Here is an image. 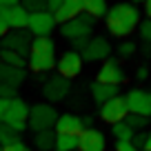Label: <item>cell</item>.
Here are the masks:
<instances>
[{
    "instance_id": "cell-15",
    "label": "cell",
    "mask_w": 151,
    "mask_h": 151,
    "mask_svg": "<svg viewBox=\"0 0 151 151\" xmlns=\"http://www.w3.org/2000/svg\"><path fill=\"white\" fill-rule=\"evenodd\" d=\"M107 140L98 129H85L78 136V151H104Z\"/></svg>"
},
{
    "instance_id": "cell-30",
    "label": "cell",
    "mask_w": 151,
    "mask_h": 151,
    "mask_svg": "<svg viewBox=\"0 0 151 151\" xmlns=\"http://www.w3.org/2000/svg\"><path fill=\"white\" fill-rule=\"evenodd\" d=\"M138 31H140V38L145 40V42H151V18H147L145 22H140Z\"/></svg>"
},
{
    "instance_id": "cell-21",
    "label": "cell",
    "mask_w": 151,
    "mask_h": 151,
    "mask_svg": "<svg viewBox=\"0 0 151 151\" xmlns=\"http://www.w3.org/2000/svg\"><path fill=\"white\" fill-rule=\"evenodd\" d=\"M109 7H107V0H87L85 2V14L91 16V18H102V16H107Z\"/></svg>"
},
{
    "instance_id": "cell-44",
    "label": "cell",
    "mask_w": 151,
    "mask_h": 151,
    "mask_svg": "<svg viewBox=\"0 0 151 151\" xmlns=\"http://www.w3.org/2000/svg\"><path fill=\"white\" fill-rule=\"evenodd\" d=\"M27 151H29V149H27Z\"/></svg>"
},
{
    "instance_id": "cell-33",
    "label": "cell",
    "mask_w": 151,
    "mask_h": 151,
    "mask_svg": "<svg viewBox=\"0 0 151 151\" xmlns=\"http://www.w3.org/2000/svg\"><path fill=\"white\" fill-rule=\"evenodd\" d=\"M116 151H138L131 140H116Z\"/></svg>"
},
{
    "instance_id": "cell-43",
    "label": "cell",
    "mask_w": 151,
    "mask_h": 151,
    "mask_svg": "<svg viewBox=\"0 0 151 151\" xmlns=\"http://www.w3.org/2000/svg\"><path fill=\"white\" fill-rule=\"evenodd\" d=\"M0 151H2V147H0Z\"/></svg>"
},
{
    "instance_id": "cell-27",
    "label": "cell",
    "mask_w": 151,
    "mask_h": 151,
    "mask_svg": "<svg viewBox=\"0 0 151 151\" xmlns=\"http://www.w3.org/2000/svg\"><path fill=\"white\" fill-rule=\"evenodd\" d=\"M20 5L29 11V14H38V11H47V0H20Z\"/></svg>"
},
{
    "instance_id": "cell-13",
    "label": "cell",
    "mask_w": 151,
    "mask_h": 151,
    "mask_svg": "<svg viewBox=\"0 0 151 151\" xmlns=\"http://www.w3.org/2000/svg\"><path fill=\"white\" fill-rule=\"evenodd\" d=\"M109 53H111L109 40L104 36H96V38H89V45L85 47V51H82L80 56H82V60H87V62H98V60L109 58Z\"/></svg>"
},
{
    "instance_id": "cell-38",
    "label": "cell",
    "mask_w": 151,
    "mask_h": 151,
    "mask_svg": "<svg viewBox=\"0 0 151 151\" xmlns=\"http://www.w3.org/2000/svg\"><path fill=\"white\" fill-rule=\"evenodd\" d=\"M16 5H20V0H0V7H16Z\"/></svg>"
},
{
    "instance_id": "cell-1",
    "label": "cell",
    "mask_w": 151,
    "mask_h": 151,
    "mask_svg": "<svg viewBox=\"0 0 151 151\" xmlns=\"http://www.w3.org/2000/svg\"><path fill=\"white\" fill-rule=\"evenodd\" d=\"M104 20H107V29L111 36L127 38L140 27V11L131 2H118L107 11Z\"/></svg>"
},
{
    "instance_id": "cell-7",
    "label": "cell",
    "mask_w": 151,
    "mask_h": 151,
    "mask_svg": "<svg viewBox=\"0 0 151 151\" xmlns=\"http://www.w3.org/2000/svg\"><path fill=\"white\" fill-rule=\"evenodd\" d=\"M31 33L27 31V29H22V31H14V33H7L2 40H0V49H5V51H14L18 53V56L27 58L29 51H31Z\"/></svg>"
},
{
    "instance_id": "cell-2",
    "label": "cell",
    "mask_w": 151,
    "mask_h": 151,
    "mask_svg": "<svg viewBox=\"0 0 151 151\" xmlns=\"http://www.w3.org/2000/svg\"><path fill=\"white\" fill-rule=\"evenodd\" d=\"M27 65L36 73H45L51 71L56 65V42L49 36L42 38H33L31 40V51L27 56Z\"/></svg>"
},
{
    "instance_id": "cell-40",
    "label": "cell",
    "mask_w": 151,
    "mask_h": 151,
    "mask_svg": "<svg viewBox=\"0 0 151 151\" xmlns=\"http://www.w3.org/2000/svg\"><path fill=\"white\" fill-rule=\"evenodd\" d=\"M145 14L147 18H151V0H145Z\"/></svg>"
},
{
    "instance_id": "cell-23",
    "label": "cell",
    "mask_w": 151,
    "mask_h": 151,
    "mask_svg": "<svg viewBox=\"0 0 151 151\" xmlns=\"http://www.w3.org/2000/svg\"><path fill=\"white\" fill-rule=\"evenodd\" d=\"M0 62H5V65H9V67L24 69V65H27V58L18 56V53H14V51H5V49H0Z\"/></svg>"
},
{
    "instance_id": "cell-41",
    "label": "cell",
    "mask_w": 151,
    "mask_h": 151,
    "mask_svg": "<svg viewBox=\"0 0 151 151\" xmlns=\"http://www.w3.org/2000/svg\"><path fill=\"white\" fill-rule=\"evenodd\" d=\"M142 151H151V131L147 133V142H145V149Z\"/></svg>"
},
{
    "instance_id": "cell-34",
    "label": "cell",
    "mask_w": 151,
    "mask_h": 151,
    "mask_svg": "<svg viewBox=\"0 0 151 151\" xmlns=\"http://www.w3.org/2000/svg\"><path fill=\"white\" fill-rule=\"evenodd\" d=\"M2 151H27V145H24L22 140H16V142H11V145L2 147Z\"/></svg>"
},
{
    "instance_id": "cell-36",
    "label": "cell",
    "mask_w": 151,
    "mask_h": 151,
    "mask_svg": "<svg viewBox=\"0 0 151 151\" xmlns=\"http://www.w3.org/2000/svg\"><path fill=\"white\" fill-rule=\"evenodd\" d=\"M62 2H65V0H47V11L49 14H56V11L62 7Z\"/></svg>"
},
{
    "instance_id": "cell-37",
    "label": "cell",
    "mask_w": 151,
    "mask_h": 151,
    "mask_svg": "<svg viewBox=\"0 0 151 151\" xmlns=\"http://www.w3.org/2000/svg\"><path fill=\"white\" fill-rule=\"evenodd\" d=\"M136 78L138 80H147V78H149V69H147V67H140V69L136 71Z\"/></svg>"
},
{
    "instance_id": "cell-22",
    "label": "cell",
    "mask_w": 151,
    "mask_h": 151,
    "mask_svg": "<svg viewBox=\"0 0 151 151\" xmlns=\"http://www.w3.org/2000/svg\"><path fill=\"white\" fill-rule=\"evenodd\" d=\"M53 151H78V136L56 133V147Z\"/></svg>"
},
{
    "instance_id": "cell-3",
    "label": "cell",
    "mask_w": 151,
    "mask_h": 151,
    "mask_svg": "<svg viewBox=\"0 0 151 151\" xmlns=\"http://www.w3.org/2000/svg\"><path fill=\"white\" fill-rule=\"evenodd\" d=\"M58 120V111L51 107L49 102H40V104H33L29 109V120H27V127L33 129V131H47V129H53Z\"/></svg>"
},
{
    "instance_id": "cell-19",
    "label": "cell",
    "mask_w": 151,
    "mask_h": 151,
    "mask_svg": "<svg viewBox=\"0 0 151 151\" xmlns=\"http://www.w3.org/2000/svg\"><path fill=\"white\" fill-rule=\"evenodd\" d=\"M33 145L40 151H53V147H56V131H53V129L38 131L36 138H33Z\"/></svg>"
},
{
    "instance_id": "cell-32",
    "label": "cell",
    "mask_w": 151,
    "mask_h": 151,
    "mask_svg": "<svg viewBox=\"0 0 151 151\" xmlns=\"http://www.w3.org/2000/svg\"><path fill=\"white\" fill-rule=\"evenodd\" d=\"M71 45H73V51L82 53V51H85V47L89 45V38H76V40H71Z\"/></svg>"
},
{
    "instance_id": "cell-28",
    "label": "cell",
    "mask_w": 151,
    "mask_h": 151,
    "mask_svg": "<svg viewBox=\"0 0 151 151\" xmlns=\"http://www.w3.org/2000/svg\"><path fill=\"white\" fill-rule=\"evenodd\" d=\"M124 122H127L129 127L133 129V131H140V129H145V127H147L149 118H145V116H136V113H129L127 118H124Z\"/></svg>"
},
{
    "instance_id": "cell-10",
    "label": "cell",
    "mask_w": 151,
    "mask_h": 151,
    "mask_svg": "<svg viewBox=\"0 0 151 151\" xmlns=\"http://www.w3.org/2000/svg\"><path fill=\"white\" fill-rule=\"evenodd\" d=\"M127 116H129V107H127V102H124V98H120V96L109 100V102H104V104H100V118H102L104 122H109V124L122 122Z\"/></svg>"
},
{
    "instance_id": "cell-35",
    "label": "cell",
    "mask_w": 151,
    "mask_h": 151,
    "mask_svg": "<svg viewBox=\"0 0 151 151\" xmlns=\"http://www.w3.org/2000/svg\"><path fill=\"white\" fill-rule=\"evenodd\" d=\"M9 102H11V98H0V122L5 120L7 111H9Z\"/></svg>"
},
{
    "instance_id": "cell-39",
    "label": "cell",
    "mask_w": 151,
    "mask_h": 151,
    "mask_svg": "<svg viewBox=\"0 0 151 151\" xmlns=\"http://www.w3.org/2000/svg\"><path fill=\"white\" fill-rule=\"evenodd\" d=\"M91 124H93V118H91V116H85V118H82V127L91 129Z\"/></svg>"
},
{
    "instance_id": "cell-18",
    "label": "cell",
    "mask_w": 151,
    "mask_h": 151,
    "mask_svg": "<svg viewBox=\"0 0 151 151\" xmlns=\"http://www.w3.org/2000/svg\"><path fill=\"white\" fill-rule=\"evenodd\" d=\"M118 93H120V89L116 85H102V82H98V80L91 85V96H93V100L98 104H104V102H109V100L118 98Z\"/></svg>"
},
{
    "instance_id": "cell-14",
    "label": "cell",
    "mask_w": 151,
    "mask_h": 151,
    "mask_svg": "<svg viewBox=\"0 0 151 151\" xmlns=\"http://www.w3.org/2000/svg\"><path fill=\"white\" fill-rule=\"evenodd\" d=\"M69 80L67 78H62V76H53V78H49L47 82H45L42 87V96L49 100V102H60V100H65L67 96H69Z\"/></svg>"
},
{
    "instance_id": "cell-31",
    "label": "cell",
    "mask_w": 151,
    "mask_h": 151,
    "mask_svg": "<svg viewBox=\"0 0 151 151\" xmlns=\"http://www.w3.org/2000/svg\"><path fill=\"white\" fill-rule=\"evenodd\" d=\"M145 142H147V133H145V131H136V133H133L131 145L136 147L138 151H140V149H145Z\"/></svg>"
},
{
    "instance_id": "cell-8",
    "label": "cell",
    "mask_w": 151,
    "mask_h": 151,
    "mask_svg": "<svg viewBox=\"0 0 151 151\" xmlns=\"http://www.w3.org/2000/svg\"><path fill=\"white\" fill-rule=\"evenodd\" d=\"M124 102H127V107H129V113L151 118V91L131 89L127 96H124Z\"/></svg>"
},
{
    "instance_id": "cell-25",
    "label": "cell",
    "mask_w": 151,
    "mask_h": 151,
    "mask_svg": "<svg viewBox=\"0 0 151 151\" xmlns=\"http://www.w3.org/2000/svg\"><path fill=\"white\" fill-rule=\"evenodd\" d=\"M16 140H20L18 131H14L11 127H7L5 122H0V147H7V145H11V142H16Z\"/></svg>"
},
{
    "instance_id": "cell-12",
    "label": "cell",
    "mask_w": 151,
    "mask_h": 151,
    "mask_svg": "<svg viewBox=\"0 0 151 151\" xmlns=\"http://www.w3.org/2000/svg\"><path fill=\"white\" fill-rule=\"evenodd\" d=\"M124 80H127V73H124V69L120 67L118 60H104L102 67L98 69V82H102V85L120 87Z\"/></svg>"
},
{
    "instance_id": "cell-26",
    "label": "cell",
    "mask_w": 151,
    "mask_h": 151,
    "mask_svg": "<svg viewBox=\"0 0 151 151\" xmlns=\"http://www.w3.org/2000/svg\"><path fill=\"white\" fill-rule=\"evenodd\" d=\"M11 31V9L0 7V38H5Z\"/></svg>"
},
{
    "instance_id": "cell-11",
    "label": "cell",
    "mask_w": 151,
    "mask_h": 151,
    "mask_svg": "<svg viewBox=\"0 0 151 151\" xmlns=\"http://www.w3.org/2000/svg\"><path fill=\"white\" fill-rule=\"evenodd\" d=\"M58 67V76H62V78H67V80H71V78H76V76L82 71V56L78 51H65L60 56V60L56 62Z\"/></svg>"
},
{
    "instance_id": "cell-5",
    "label": "cell",
    "mask_w": 151,
    "mask_h": 151,
    "mask_svg": "<svg viewBox=\"0 0 151 151\" xmlns=\"http://www.w3.org/2000/svg\"><path fill=\"white\" fill-rule=\"evenodd\" d=\"M93 24H96V20L91 18V16L80 14V16H76V18H71L69 22L60 24V33H62V38H67V40L89 38L91 31H93Z\"/></svg>"
},
{
    "instance_id": "cell-42",
    "label": "cell",
    "mask_w": 151,
    "mask_h": 151,
    "mask_svg": "<svg viewBox=\"0 0 151 151\" xmlns=\"http://www.w3.org/2000/svg\"><path fill=\"white\" fill-rule=\"evenodd\" d=\"M138 2H145V0H131V5H138Z\"/></svg>"
},
{
    "instance_id": "cell-9",
    "label": "cell",
    "mask_w": 151,
    "mask_h": 151,
    "mask_svg": "<svg viewBox=\"0 0 151 151\" xmlns=\"http://www.w3.org/2000/svg\"><path fill=\"white\" fill-rule=\"evenodd\" d=\"M56 29V18L49 11H38V14H29V22H27V31L33 33L36 38L42 36H51V31Z\"/></svg>"
},
{
    "instance_id": "cell-16",
    "label": "cell",
    "mask_w": 151,
    "mask_h": 151,
    "mask_svg": "<svg viewBox=\"0 0 151 151\" xmlns=\"http://www.w3.org/2000/svg\"><path fill=\"white\" fill-rule=\"evenodd\" d=\"M53 131L56 133H67V136H80V133L85 131L82 118H78V116H73V113L58 116L56 124H53Z\"/></svg>"
},
{
    "instance_id": "cell-17",
    "label": "cell",
    "mask_w": 151,
    "mask_h": 151,
    "mask_svg": "<svg viewBox=\"0 0 151 151\" xmlns=\"http://www.w3.org/2000/svg\"><path fill=\"white\" fill-rule=\"evenodd\" d=\"M85 2H87V0H65V2H62V7L53 14L56 24H65V22H69L71 18L85 14Z\"/></svg>"
},
{
    "instance_id": "cell-29",
    "label": "cell",
    "mask_w": 151,
    "mask_h": 151,
    "mask_svg": "<svg viewBox=\"0 0 151 151\" xmlns=\"http://www.w3.org/2000/svg\"><path fill=\"white\" fill-rule=\"evenodd\" d=\"M133 53H136V42H131V40H124V42L118 45V56L129 58V56H133Z\"/></svg>"
},
{
    "instance_id": "cell-20",
    "label": "cell",
    "mask_w": 151,
    "mask_h": 151,
    "mask_svg": "<svg viewBox=\"0 0 151 151\" xmlns=\"http://www.w3.org/2000/svg\"><path fill=\"white\" fill-rule=\"evenodd\" d=\"M27 22H29V11L22 5L11 7V29L14 31H22V29H27Z\"/></svg>"
},
{
    "instance_id": "cell-6",
    "label": "cell",
    "mask_w": 151,
    "mask_h": 151,
    "mask_svg": "<svg viewBox=\"0 0 151 151\" xmlns=\"http://www.w3.org/2000/svg\"><path fill=\"white\" fill-rule=\"evenodd\" d=\"M27 120H29V104L22 98H11L9 102V111H7L5 120L2 122L7 127H11L14 131H24L27 129Z\"/></svg>"
},
{
    "instance_id": "cell-4",
    "label": "cell",
    "mask_w": 151,
    "mask_h": 151,
    "mask_svg": "<svg viewBox=\"0 0 151 151\" xmlns=\"http://www.w3.org/2000/svg\"><path fill=\"white\" fill-rule=\"evenodd\" d=\"M24 82V69L0 62V98H14L16 89Z\"/></svg>"
},
{
    "instance_id": "cell-24",
    "label": "cell",
    "mask_w": 151,
    "mask_h": 151,
    "mask_svg": "<svg viewBox=\"0 0 151 151\" xmlns=\"http://www.w3.org/2000/svg\"><path fill=\"white\" fill-rule=\"evenodd\" d=\"M111 133L116 136V140H131L136 131H133V129H131V127H129V124L122 120V122H116V124H111Z\"/></svg>"
}]
</instances>
